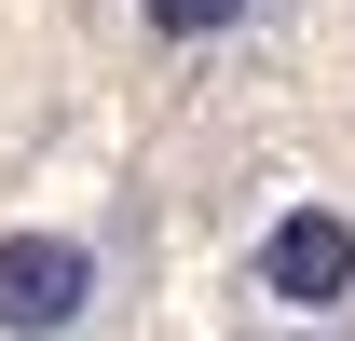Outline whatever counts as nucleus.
I'll return each mask as SVG.
<instances>
[{"label": "nucleus", "instance_id": "nucleus-1", "mask_svg": "<svg viewBox=\"0 0 355 341\" xmlns=\"http://www.w3.org/2000/svg\"><path fill=\"white\" fill-rule=\"evenodd\" d=\"M83 314H96L83 232H0V341H69Z\"/></svg>", "mask_w": 355, "mask_h": 341}, {"label": "nucleus", "instance_id": "nucleus-2", "mask_svg": "<svg viewBox=\"0 0 355 341\" xmlns=\"http://www.w3.org/2000/svg\"><path fill=\"white\" fill-rule=\"evenodd\" d=\"M260 300L273 314H342L355 300V218L342 205H287L260 232Z\"/></svg>", "mask_w": 355, "mask_h": 341}, {"label": "nucleus", "instance_id": "nucleus-3", "mask_svg": "<svg viewBox=\"0 0 355 341\" xmlns=\"http://www.w3.org/2000/svg\"><path fill=\"white\" fill-rule=\"evenodd\" d=\"M137 14H150L164 42H219V28H232V14H246V0H137Z\"/></svg>", "mask_w": 355, "mask_h": 341}]
</instances>
